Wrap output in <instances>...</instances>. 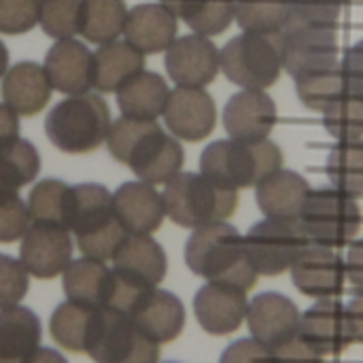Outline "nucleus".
Instances as JSON below:
<instances>
[{"label": "nucleus", "mask_w": 363, "mask_h": 363, "mask_svg": "<svg viewBox=\"0 0 363 363\" xmlns=\"http://www.w3.org/2000/svg\"><path fill=\"white\" fill-rule=\"evenodd\" d=\"M2 100L21 117L38 115L51 100L53 85L45 66L23 60L6 70L0 87Z\"/></svg>", "instance_id": "b1692460"}, {"label": "nucleus", "mask_w": 363, "mask_h": 363, "mask_svg": "<svg viewBox=\"0 0 363 363\" xmlns=\"http://www.w3.org/2000/svg\"><path fill=\"white\" fill-rule=\"evenodd\" d=\"M302 313L296 302L277 291H264L249 300L247 325L255 340L274 349L300 332Z\"/></svg>", "instance_id": "a211bd4d"}, {"label": "nucleus", "mask_w": 363, "mask_h": 363, "mask_svg": "<svg viewBox=\"0 0 363 363\" xmlns=\"http://www.w3.org/2000/svg\"><path fill=\"white\" fill-rule=\"evenodd\" d=\"M94 363H160V345L115 308H96L85 342Z\"/></svg>", "instance_id": "6e6552de"}, {"label": "nucleus", "mask_w": 363, "mask_h": 363, "mask_svg": "<svg viewBox=\"0 0 363 363\" xmlns=\"http://www.w3.org/2000/svg\"><path fill=\"white\" fill-rule=\"evenodd\" d=\"M298 221L313 245L340 249L353 242L363 217L357 198L332 185L311 189Z\"/></svg>", "instance_id": "0eeeda50"}, {"label": "nucleus", "mask_w": 363, "mask_h": 363, "mask_svg": "<svg viewBox=\"0 0 363 363\" xmlns=\"http://www.w3.org/2000/svg\"><path fill=\"white\" fill-rule=\"evenodd\" d=\"M96 308L74 304L70 300L62 302L49 319V334L55 345L68 353H85V342Z\"/></svg>", "instance_id": "72a5a7b5"}, {"label": "nucleus", "mask_w": 363, "mask_h": 363, "mask_svg": "<svg viewBox=\"0 0 363 363\" xmlns=\"http://www.w3.org/2000/svg\"><path fill=\"white\" fill-rule=\"evenodd\" d=\"M283 70L298 77L306 70L338 62V36L334 26L287 21L281 32Z\"/></svg>", "instance_id": "9b49d317"}, {"label": "nucleus", "mask_w": 363, "mask_h": 363, "mask_svg": "<svg viewBox=\"0 0 363 363\" xmlns=\"http://www.w3.org/2000/svg\"><path fill=\"white\" fill-rule=\"evenodd\" d=\"M294 81H296V91H298L300 102L306 108L319 111V113H323L334 100H338L347 91L342 62L306 70L294 77Z\"/></svg>", "instance_id": "7c9ffc66"}, {"label": "nucleus", "mask_w": 363, "mask_h": 363, "mask_svg": "<svg viewBox=\"0 0 363 363\" xmlns=\"http://www.w3.org/2000/svg\"><path fill=\"white\" fill-rule=\"evenodd\" d=\"M164 123L179 140L198 143L211 136L217 123V106L213 96L204 87H179L170 89Z\"/></svg>", "instance_id": "2eb2a0df"}, {"label": "nucleus", "mask_w": 363, "mask_h": 363, "mask_svg": "<svg viewBox=\"0 0 363 363\" xmlns=\"http://www.w3.org/2000/svg\"><path fill=\"white\" fill-rule=\"evenodd\" d=\"M223 74L242 89H268L283 70L281 34L242 32L221 49Z\"/></svg>", "instance_id": "1a4fd4ad"}, {"label": "nucleus", "mask_w": 363, "mask_h": 363, "mask_svg": "<svg viewBox=\"0 0 363 363\" xmlns=\"http://www.w3.org/2000/svg\"><path fill=\"white\" fill-rule=\"evenodd\" d=\"M300 334L323 357H336L353 345L347 308L338 298L317 300L306 313H302Z\"/></svg>", "instance_id": "4be33fe9"}, {"label": "nucleus", "mask_w": 363, "mask_h": 363, "mask_svg": "<svg viewBox=\"0 0 363 363\" xmlns=\"http://www.w3.org/2000/svg\"><path fill=\"white\" fill-rule=\"evenodd\" d=\"M168 77L179 87H206L221 70V51L208 36L187 34L166 49Z\"/></svg>", "instance_id": "ddd939ff"}, {"label": "nucleus", "mask_w": 363, "mask_h": 363, "mask_svg": "<svg viewBox=\"0 0 363 363\" xmlns=\"http://www.w3.org/2000/svg\"><path fill=\"white\" fill-rule=\"evenodd\" d=\"M30 285V274L23 264L6 253H0V311L17 306Z\"/></svg>", "instance_id": "79ce46f5"}, {"label": "nucleus", "mask_w": 363, "mask_h": 363, "mask_svg": "<svg viewBox=\"0 0 363 363\" xmlns=\"http://www.w3.org/2000/svg\"><path fill=\"white\" fill-rule=\"evenodd\" d=\"M247 291L221 283H206L194 298L196 319L211 336L234 334L247 321Z\"/></svg>", "instance_id": "f3484780"}, {"label": "nucleus", "mask_w": 363, "mask_h": 363, "mask_svg": "<svg viewBox=\"0 0 363 363\" xmlns=\"http://www.w3.org/2000/svg\"><path fill=\"white\" fill-rule=\"evenodd\" d=\"M289 272L296 289L306 298L328 300L338 298L345 291V257H340L330 247L311 242L296 259Z\"/></svg>", "instance_id": "dca6fc26"}, {"label": "nucleus", "mask_w": 363, "mask_h": 363, "mask_svg": "<svg viewBox=\"0 0 363 363\" xmlns=\"http://www.w3.org/2000/svg\"><path fill=\"white\" fill-rule=\"evenodd\" d=\"M17 136H19V115L2 102L0 104V143L13 140Z\"/></svg>", "instance_id": "3c124183"}, {"label": "nucleus", "mask_w": 363, "mask_h": 363, "mask_svg": "<svg viewBox=\"0 0 363 363\" xmlns=\"http://www.w3.org/2000/svg\"><path fill=\"white\" fill-rule=\"evenodd\" d=\"M68 196H70V185H66L64 181L60 179L38 181L28 196V211H30L32 221L66 225Z\"/></svg>", "instance_id": "e433bc0d"}, {"label": "nucleus", "mask_w": 363, "mask_h": 363, "mask_svg": "<svg viewBox=\"0 0 363 363\" xmlns=\"http://www.w3.org/2000/svg\"><path fill=\"white\" fill-rule=\"evenodd\" d=\"M345 2L347 0H291V13L287 21L336 28Z\"/></svg>", "instance_id": "c03bdc74"}, {"label": "nucleus", "mask_w": 363, "mask_h": 363, "mask_svg": "<svg viewBox=\"0 0 363 363\" xmlns=\"http://www.w3.org/2000/svg\"><path fill=\"white\" fill-rule=\"evenodd\" d=\"M179 17L172 15L162 2H143L128 11L123 34L125 40L140 53L166 51L177 40Z\"/></svg>", "instance_id": "393cba45"}, {"label": "nucleus", "mask_w": 363, "mask_h": 363, "mask_svg": "<svg viewBox=\"0 0 363 363\" xmlns=\"http://www.w3.org/2000/svg\"><path fill=\"white\" fill-rule=\"evenodd\" d=\"M170 89L162 74L143 70L117 89V106L123 117L155 121L164 115Z\"/></svg>", "instance_id": "c756f323"}, {"label": "nucleus", "mask_w": 363, "mask_h": 363, "mask_svg": "<svg viewBox=\"0 0 363 363\" xmlns=\"http://www.w3.org/2000/svg\"><path fill=\"white\" fill-rule=\"evenodd\" d=\"M19 262L38 281L60 277L72 262L70 230L60 223L32 221L21 238Z\"/></svg>", "instance_id": "f8f14e48"}, {"label": "nucleus", "mask_w": 363, "mask_h": 363, "mask_svg": "<svg viewBox=\"0 0 363 363\" xmlns=\"http://www.w3.org/2000/svg\"><path fill=\"white\" fill-rule=\"evenodd\" d=\"M342 70L347 79V89L363 96V38L347 51L342 60Z\"/></svg>", "instance_id": "de8ad7c7"}, {"label": "nucleus", "mask_w": 363, "mask_h": 363, "mask_svg": "<svg viewBox=\"0 0 363 363\" xmlns=\"http://www.w3.org/2000/svg\"><path fill=\"white\" fill-rule=\"evenodd\" d=\"M274 363H323V355L298 332L272 349Z\"/></svg>", "instance_id": "a18cd8bd"}, {"label": "nucleus", "mask_w": 363, "mask_h": 363, "mask_svg": "<svg viewBox=\"0 0 363 363\" xmlns=\"http://www.w3.org/2000/svg\"><path fill=\"white\" fill-rule=\"evenodd\" d=\"M162 198L166 217L187 230L228 221L238 208V189L219 185L202 172H179L166 183Z\"/></svg>", "instance_id": "39448f33"}, {"label": "nucleus", "mask_w": 363, "mask_h": 363, "mask_svg": "<svg viewBox=\"0 0 363 363\" xmlns=\"http://www.w3.org/2000/svg\"><path fill=\"white\" fill-rule=\"evenodd\" d=\"M328 174L334 187L353 198L363 196V138L336 143L328 157Z\"/></svg>", "instance_id": "f704fd0d"}, {"label": "nucleus", "mask_w": 363, "mask_h": 363, "mask_svg": "<svg viewBox=\"0 0 363 363\" xmlns=\"http://www.w3.org/2000/svg\"><path fill=\"white\" fill-rule=\"evenodd\" d=\"M236 15V0H189L179 19H183L196 34L217 36Z\"/></svg>", "instance_id": "4c0bfd02"}, {"label": "nucleus", "mask_w": 363, "mask_h": 363, "mask_svg": "<svg viewBox=\"0 0 363 363\" xmlns=\"http://www.w3.org/2000/svg\"><path fill=\"white\" fill-rule=\"evenodd\" d=\"M108 153L125 164L140 181L160 185L172 181L185 162V151L177 136H170L155 121L119 117L106 134Z\"/></svg>", "instance_id": "f257e3e1"}, {"label": "nucleus", "mask_w": 363, "mask_h": 363, "mask_svg": "<svg viewBox=\"0 0 363 363\" xmlns=\"http://www.w3.org/2000/svg\"><path fill=\"white\" fill-rule=\"evenodd\" d=\"M113 272L136 289H155L166 279L168 257L151 234H128L113 255Z\"/></svg>", "instance_id": "4468645a"}, {"label": "nucleus", "mask_w": 363, "mask_h": 363, "mask_svg": "<svg viewBox=\"0 0 363 363\" xmlns=\"http://www.w3.org/2000/svg\"><path fill=\"white\" fill-rule=\"evenodd\" d=\"M40 338L36 313L19 304L0 311V363H26L40 347Z\"/></svg>", "instance_id": "cd10ccee"}, {"label": "nucleus", "mask_w": 363, "mask_h": 363, "mask_svg": "<svg viewBox=\"0 0 363 363\" xmlns=\"http://www.w3.org/2000/svg\"><path fill=\"white\" fill-rule=\"evenodd\" d=\"M62 287L66 300L74 304L87 308H108L115 289V274L106 268V262L81 257L72 259L62 272Z\"/></svg>", "instance_id": "a878e982"}, {"label": "nucleus", "mask_w": 363, "mask_h": 363, "mask_svg": "<svg viewBox=\"0 0 363 363\" xmlns=\"http://www.w3.org/2000/svg\"><path fill=\"white\" fill-rule=\"evenodd\" d=\"M111 123L106 100L100 94L87 91L57 102L45 119V134L55 149L83 155L106 143Z\"/></svg>", "instance_id": "423d86ee"}, {"label": "nucleus", "mask_w": 363, "mask_h": 363, "mask_svg": "<svg viewBox=\"0 0 363 363\" xmlns=\"http://www.w3.org/2000/svg\"><path fill=\"white\" fill-rule=\"evenodd\" d=\"M219 363H274L272 349L259 340L251 338H240L236 342H232Z\"/></svg>", "instance_id": "49530a36"}, {"label": "nucleus", "mask_w": 363, "mask_h": 363, "mask_svg": "<svg viewBox=\"0 0 363 363\" xmlns=\"http://www.w3.org/2000/svg\"><path fill=\"white\" fill-rule=\"evenodd\" d=\"M40 0H0V32L23 34L38 23Z\"/></svg>", "instance_id": "37998d69"}, {"label": "nucleus", "mask_w": 363, "mask_h": 363, "mask_svg": "<svg viewBox=\"0 0 363 363\" xmlns=\"http://www.w3.org/2000/svg\"><path fill=\"white\" fill-rule=\"evenodd\" d=\"M134 325L157 345H168L177 340L185 328V306L183 302L166 289H149L128 313Z\"/></svg>", "instance_id": "412c9836"}, {"label": "nucleus", "mask_w": 363, "mask_h": 363, "mask_svg": "<svg viewBox=\"0 0 363 363\" xmlns=\"http://www.w3.org/2000/svg\"><path fill=\"white\" fill-rule=\"evenodd\" d=\"M255 198L266 217L298 219L311 194L308 181L294 170H277L255 187Z\"/></svg>", "instance_id": "bb28decb"}, {"label": "nucleus", "mask_w": 363, "mask_h": 363, "mask_svg": "<svg viewBox=\"0 0 363 363\" xmlns=\"http://www.w3.org/2000/svg\"><path fill=\"white\" fill-rule=\"evenodd\" d=\"M45 70L53 89L81 96L94 87V53L77 38L55 40L45 53Z\"/></svg>", "instance_id": "aec40b11"}, {"label": "nucleus", "mask_w": 363, "mask_h": 363, "mask_svg": "<svg viewBox=\"0 0 363 363\" xmlns=\"http://www.w3.org/2000/svg\"><path fill=\"white\" fill-rule=\"evenodd\" d=\"M281 168L283 151L270 138L215 140L200 155V172L232 189L257 187Z\"/></svg>", "instance_id": "20e7f679"}, {"label": "nucleus", "mask_w": 363, "mask_h": 363, "mask_svg": "<svg viewBox=\"0 0 363 363\" xmlns=\"http://www.w3.org/2000/svg\"><path fill=\"white\" fill-rule=\"evenodd\" d=\"M83 0H40L38 23L43 32L55 40L79 34Z\"/></svg>", "instance_id": "ea45409f"}, {"label": "nucleus", "mask_w": 363, "mask_h": 363, "mask_svg": "<svg viewBox=\"0 0 363 363\" xmlns=\"http://www.w3.org/2000/svg\"><path fill=\"white\" fill-rule=\"evenodd\" d=\"M6 70H9V49H6V45L0 40V79L6 74Z\"/></svg>", "instance_id": "5fc2aeb1"}, {"label": "nucleus", "mask_w": 363, "mask_h": 363, "mask_svg": "<svg viewBox=\"0 0 363 363\" xmlns=\"http://www.w3.org/2000/svg\"><path fill=\"white\" fill-rule=\"evenodd\" d=\"M40 172L38 149L26 138L0 143V189H19Z\"/></svg>", "instance_id": "473e14b6"}, {"label": "nucleus", "mask_w": 363, "mask_h": 363, "mask_svg": "<svg viewBox=\"0 0 363 363\" xmlns=\"http://www.w3.org/2000/svg\"><path fill=\"white\" fill-rule=\"evenodd\" d=\"M277 119V104L264 89H240L223 108V128L236 140L268 138Z\"/></svg>", "instance_id": "6ab92c4d"}, {"label": "nucleus", "mask_w": 363, "mask_h": 363, "mask_svg": "<svg viewBox=\"0 0 363 363\" xmlns=\"http://www.w3.org/2000/svg\"><path fill=\"white\" fill-rule=\"evenodd\" d=\"M291 13V0H236L234 19L245 32L281 34Z\"/></svg>", "instance_id": "c9c22d12"}, {"label": "nucleus", "mask_w": 363, "mask_h": 363, "mask_svg": "<svg viewBox=\"0 0 363 363\" xmlns=\"http://www.w3.org/2000/svg\"><path fill=\"white\" fill-rule=\"evenodd\" d=\"M128 17L125 0H83L79 34L96 45L117 40Z\"/></svg>", "instance_id": "2f4dec72"}, {"label": "nucleus", "mask_w": 363, "mask_h": 363, "mask_svg": "<svg viewBox=\"0 0 363 363\" xmlns=\"http://www.w3.org/2000/svg\"><path fill=\"white\" fill-rule=\"evenodd\" d=\"M32 223L28 204L17 189H0V245H11L23 238Z\"/></svg>", "instance_id": "a19ab883"}, {"label": "nucleus", "mask_w": 363, "mask_h": 363, "mask_svg": "<svg viewBox=\"0 0 363 363\" xmlns=\"http://www.w3.org/2000/svg\"><path fill=\"white\" fill-rule=\"evenodd\" d=\"M345 308H347V323L353 345L355 342L363 345V291H357Z\"/></svg>", "instance_id": "8fccbe9b"}, {"label": "nucleus", "mask_w": 363, "mask_h": 363, "mask_svg": "<svg viewBox=\"0 0 363 363\" xmlns=\"http://www.w3.org/2000/svg\"><path fill=\"white\" fill-rule=\"evenodd\" d=\"M185 264L206 283H221L242 291L253 289L259 279L245 236L228 221L194 230L185 245Z\"/></svg>", "instance_id": "f03ea898"}, {"label": "nucleus", "mask_w": 363, "mask_h": 363, "mask_svg": "<svg viewBox=\"0 0 363 363\" xmlns=\"http://www.w3.org/2000/svg\"><path fill=\"white\" fill-rule=\"evenodd\" d=\"M249 257L259 277H279L289 272L302 251L311 245L298 219L257 221L245 236Z\"/></svg>", "instance_id": "9d476101"}, {"label": "nucleus", "mask_w": 363, "mask_h": 363, "mask_svg": "<svg viewBox=\"0 0 363 363\" xmlns=\"http://www.w3.org/2000/svg\"><path fill=\"white\" fill-rule=\"evenodd\" d=\"M66 225L74 234L81 255L98 262L113 259L128 236L117 219L113 194L100 183L70 185Z\"/></svg>", "instance_id": "7ed1b4c3"}, {"label": "nucleus", "mask_w": 363, "mask_h": 363, "mask_svg": "<svg viewBox=\"0 0 363 363\" xmlns=\"http://www.w3.org/2000/svg\"><path fill=\"white\" fill-rule=\"evenodd\" d=\"M117 219L128 234H153L162 228L164 198L145 181H128L113 194Z\"/></svg>", "instance_id": "5701e85b"}, {"label": "nucleus", "mask_w": 363, "mask_h": 363, "mask_svg": "<svg viewBox=\"0 0 363 363\" xmlns=\"http://www.w3.org/2000/svg\"><path fill=\"white\" fill-rule=\"evenodd\" d=\"M345 270H347V281L357 291H363V238L351 242L345 257Z\"/></svg>", "instance_id": "09e8293b"}, {"label": "nucleus", "mask_w": 363, "mask_h": 363, "mask_svg": "<svg viewBox=\"0 0 363 363\" xmlns=\"http://www.w3.org/2000/svg\"><path fill=\"white\" fill-rule=\"evenodd\" d=\"M26 363H68L66 362V357L60 353V351H55V349H47V347H38L36 351H34V355L28 359Z\"/></svg>", "instance_id": "603ef678"}, {"label": "nucleus", "mask_w": 363, "mask_h": 363, "mask_svg": "<svg viewBox=\"0 0 363 363\" xmlns=\"http://www.w3.org/2000/svg\"><path fill=\"white\" fill-rule=\"evenodd\" d=\"M323 123L336 140L363 138V96L347 89L323 111Z\"/></svg>", "instance_id": "58836bf2"}, {"label": "nucleus", "mask_w": 363, "mask_h": 363, "mask_svg": "<svg viewBox=\"0 0 363 363\" xmlns=\"http://www.w3.org/2000/svg\"><path fill=\"white\" fill-rule=\"evenodd\" d=\"M145 70V53L128 40H111L98 45L94 53V89L100 94H117V89L134 74Z\"/></svg>", "instance_id": "c85d7f7f"}, {"label": "nucleus", "mask_w": 363, "mask_h": 363, "mask_svg": "<svg viewBox=\"0 0 363 363\" xmlns=\"http://www.w3.org/2000/svg\"><path fill=\"white\" fill-rule=\"evenodd\" d=\"M172 15H177V17H181V13H183V9H185V4L189 2V0H160Z\"/></svg>", "instance_id": "864d4df0"}]
</instances>
